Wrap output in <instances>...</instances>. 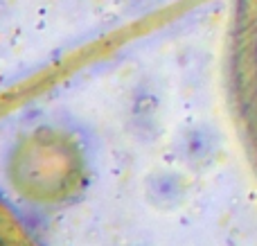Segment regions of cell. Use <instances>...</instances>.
Returning a JSON list of instances; mask_svg holds the SVG:
<instances>
[{"instance_id":"obj_1","label":"cell","mask_w":257,"mask_h":246,"mask_svg":"<svg viewBox=\"0 0 257 246\" xmlns=\"http://www.w3.org/2000/svg\"><path fill=\"white\" fill-rule=\"evenodd\" d=\"M9 181L27 201L63 203L86 183V156L70 134L36 129L9 156Z\"/></svg>"}]
</instances>
